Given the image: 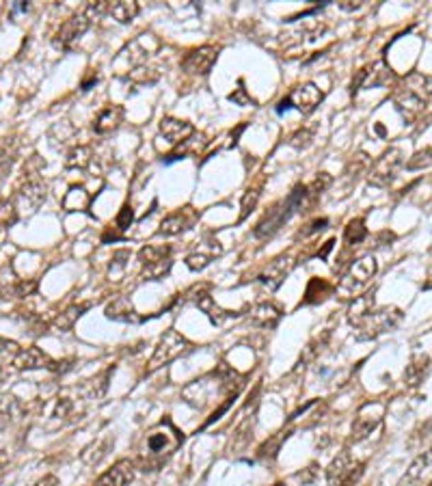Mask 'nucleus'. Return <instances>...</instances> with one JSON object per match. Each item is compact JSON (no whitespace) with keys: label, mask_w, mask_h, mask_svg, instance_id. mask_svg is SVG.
I'll return each mask as SVG.
<instances>
[{"label":"nucleus","mask_w":432,"mask_h":486,"mask_svg":"<svg viewBox=\"0 0 432 486\" xmlns=\"http://www.w3.org/2000/svg\"><path fill=\"white\" fill-rule=\"evenodd\" d=\"M229 102H234V104H238V106H253L255 104V100L246 94V89H244V84L240 82V86L238 89L234 91V94H229Z\"/></svg>","instance_id":"49530a36"},{"label":"nucleus","mask_w":432,"mask_h":486,"mask_svg":"<svg viewBox=\"0 0 432 486\" xmlns=\"http://www.w3.org/2000/svg\"><path fill=\"white\" fill-rule=\"evenodd\" d=\"M113 443H115V441H113L110 436L98 441V443H93L91 448H86V450H84L82 460H84L86 465H98L102 458H106V454H108V450L113 448Z\"/></svg>","instance_id":"e433bc0d"},{"label":"nucleus","mask_w":432,"mask_h":486,"mask_svg":"<svg viewBox=\"0 0 432 486\" xmlns=\"http://www.w3.org/2000/svg\"><path fill=\"white\" fill-rule=\"evenodd\" d=\"M365 473V463L357 460L348 450L339 452L326 467L329 486H357Z\"/></svg>","instance_id":"39448f33"},{"label":"nucleus","mask_w":432,"mask_h":486,"mask_svg":"<svg viewBox=\"0 0 432 486\" xmlns=\"http://www.w3.org/2000/svg\"><path fill=\"white\" fill-rule=\"evenodd\" d=\"M5 467H7V454H5V450H0V477L5 473Z\"/></svg>","instance_id":"5fc2aeb1"},{"label":"nucleus","mask_w":432,"mask_h":486,"mask_svg":"<svg viewBox=\"0 0 432 486\" xmlns=\"http://www.w3.org/2000/svg\"><path fill=\"white\" fill-rule=\"evenodd\" d=\"M292 269H294V259H292L290 255L275 257V259L268 264V266H266V271L257 277V283L262 286L266 292H275V290L281 288V283H283L285 277L292 273Z\"/></svg>","instance_id":"4468645a"},{"label":"nucleus","mask_w":432,"mask_h":486,"mask_svg":"<svg viewBox=\"0 0 432 486\" xmlns=\"http://www.w3.org/2000/svg\"><path fill=\"white\" fill-rule=\"evenodd\" d=\"M333 247H335V238H331V240H326V244H324V249L322 251H318V257L320 259H326V255L333 251Z\"/></svg>","instance_id":"864d4df0"},{"label":"nucleus","mask_w":432,"mask_h":486,"mask_svg":"<svg viewBox=\"0 0 432 486\" xmlns=\"http://www.w3.org/2000/svg\"><path fill=\"white\" fill-rule=\"evenodd\" d=\"M182 443L184 432L171 422V417H162L143 434L139 458L135 463L141 471H156L182 448Z\"/></svg>","instance_id":"f257e3e1"},{"label":"nucleus","mask_w":432,"mask_h":486,"mask_svg":"<svg viewBox=\"0 0 432 486\" xmlns=\"http://www.w3.org/2000/svg\"><path fill=\"white\" fill-rule=\"evenodd\" d=\"M171 253L173 251L169 244H147L139 251V261H141V266H149V264L171 259Z\"/></svg>","instance_id":"c756f323"},{"label":"nucleus","mask_w":432,"mask_h":486,"mask_svg":"<svg viewBox=\"0 0 432 486\" xmlns=\"http://www.w3.org/2000/svg\"><path fill=\"white\" fill-rule=\"evenodd\" d=\"M283 318V309L275 303V300H262L255 303L249 309V320L255 327L262 329H275L279 324V320Z\"/></svg>","instance_id":"f3484780"},{"label":"nucleus","mask_w":432,"mask_h":486,"mask_svg":"<svg viewBox=\"0 0 432 486\" xmlns=\"http://www.w3.org/2000/svg\"><path fill=\"white\" fill-rule=\"evenodd\" d=\"M197 307L201 309V312L208 316V320L214 324V327H225L229 320H236L238 314L236 312H229V309H223L219 303H216L210 294H199L197 298Z\"/></svg>","instance_id":"412c9836"},{"label":"nucleus","mask_w":432,"mask_h":486,"mask_svg":"<svg viewBox=\"0 0 432 486\" xmlns=\"http://www.w3.org/2000/svg\"><path fill=\"white\" fill-rule=\"evenodd\" d=\"M5 230H7V227H5L3 223H0V244H3V240H5Z\"/></svg>","instance_id":"13d9d810"},{"label":"nucleus","mask_w":432,"mask_h":486,"mask_svg":"<svg viewBox=\"0 0 432 486\" xmlns=\"http://www.w3.org/2000/svg\"><path fill=\"white\" fill-rule=\"evenodd\" d=\"M337 7L341 11H359L363 7V3H361V0H357V3H353V0H343V3H339Z\"/></svg>","instance_id":"8fccbe9b"},{"label":"nucleus","mask_w":432,"mask_h":486,"mask_svg":"<svg viewBox=\"0 0 432 486\" xmlns=\"http://www.w3.org/2000/svg\"><path fill=\"white\" fill-rule=\"evenodd\" d=\"M309 205H314V199L309 197L307 184H298V186H294V191H292L283 201H279L277 205H273V208L262 216V220H259V223L255 225V230H253V236H255L257 240H268V238H273L296 212H302V210L309 208Z\"/></svg>","instance_id":"f03ea898"},{"label":"nucleus","mask_w":432,"mask_h":486,"mask_svg":"<svg viewBox=\"0 0 432 486\" xmlns=\"http://www.w3.org/2000/svg\"><path fill=\"white\" fill-rule=\"evenodd\" d=\"M216 59H219V48L214 46H201V48H195L191 50L184 61H182V69L186 74H193V76H205L210 74V69L214 67Z\"/></svg>","instance_id":"2eb2a0df"},{"label":"nucleus","mask_w":432,"mask_h":486,"mask_svg":"<svg viewBox=\"0 0 432 486\" xmlns=\"http://www.w3.org/2000/svg\"><path fill=\"white\" fill-rule=\"evenodd\" d=\"M91 24H93V20L86 16V11L82 9L80 13L72 16L65 24H61V28L55 33L52 43H55L57 48H61V50H69L74 46V41L80 39L86 30H89Z\"/></svg>","instance_id":"f8f14e48"},{"label":"nucleus","mask_w":432,"mask_h":486,"mask_svg":"<svg viewBox=\"0 0 432 486\" xmlns=\"http://www.w3.org/2000/svg\"><path fill=\"white\" fill-rule=\"evenodd\" d=\"M104 314H106L108 320H115V322H141V318H137V312H135V307H132V303H130L127 296L113 298L106 305Z\"/></svg>","instance_id":"b1692460"},{"label":"nucleus","mask_w":432,"mask_h":486,"mask_svg":"<svg viewBox=\"0 0 432 486\" xmlns=\"http://www.w3.org/2000/svg\"><path fill=\"white\" fill-rule=\"evenodd\" d=\"M376 486H378V484H376Z\"/></svg>","instance_id":"052dcab7"},{"label":"nucleus","mask_w":432,"mask_h":486,"mask_svg":"<svg viewBox=\"0 0 432 486\" xmlns=\"http://www.w3.org/2000/svg\"><path fill=\"white\" fill-rule=\"evenodd\" d=\"M402 86H407L409 91L421 96L424 100H428L432 96V78L426 76V74H411V76H407Z\"/></svg>","instance_id":"473e14b6"},{"label":"nucleus","mask_w":432,"mask_h":486,"mask_svg":"<svg viewBox=\"0 0 432 486\" xmlns=\"http://www.w3.org/2000/svg\"><path fill=\"white\" fill-rule=\"evenodd\" d=\"M214 259V253H208V251H203V249H197L195 253H191V255H186V266H188V271H193V273H199V271H203V269H208L210 266V261Z\"/></svg>","instance_id":"58836bf2"},{"label":"nucleus","mask_w":432,"mask_h":486,"mask_svg":"<svg viewBox=\"0 0 432 486\" xmlns=\"http://www.w3.org/2000/svg\"><path fill=\"white\" fill-rule=\"evenodd\" d=\"M20 352H22V348L18 341L0 337V363H13V359L20 355Z\"/></svg>","instance_id":"ea45409f"},{"label":"nucleus","mask_w":432,"mask_h":486,"mask_svg":"<svg viewBox=\"0 0 432 486\" xmlns=\"http://www.w3.org/2000/svg\"><path fill=\"white\" fill-rule=\"evenodd\" d=\"M93 203V197L86 193L82 186H69V191L63 197V210L65 212H84Z\"/></svg>","instance_id":"c85d7f7f"},{"label":"nucleus","mask_w":432,"mask_h":486,"mask_svg":"<svg viewBox=\"0 0 432 486\" xmlns=\"http://www.w3.org/2000/svg\"><path fill=\"white\" fill-rule=\"evenodd\" d=\"M424 290H432V266L428 269V275H426V283H424Z\"/></svg>","instance_id":"4d7b16f0"},{"label":"nucleus","mask_w":432,"mask_h":486,"mask_svg":"<svg viewBox=\"0 0 432 486\" xmlns=\"http://www.w3.org/2000/svg\"><path fill=\"white\" fill-rule=\"evenodd\" d=\"M132 220H135V210H132V205H130V203H123L121 210H119V214H117V218H115V230H117L119 234H125V232L130 230V225H132Z\"/></svg>","instance_id":"79ce46f5"},{"label":"nucleus","mask_w":432,"mask_h":486,"mask_svg":"<svg viewBox=\"0 0 432 486\" xmlns=\"http://www.w3.org/2000/svg\"><path fill=\"white\" fill-rule=\"evenodd\" d=\"M428 368H430V357L424 355V352H415L409 361V366H407V370H404V383L409 387H417L424 380Z\"/></svg>","instance_id":"bb28decb"},{"label":"nucleus","mask_w":432,"mask_h":486,"mask_svg":"<svg viewBox=\"0 0 432 486\" xmlns=\"http://www.w3.org/2000/svg\"><path fill=\"white\" fill-rule=\"evenodd\" d=\"M290 432H292V430H281V432H275L271 439H266L264 443L259 446V450H257V456H259V458H268V460L277 458V454L281 452L283 441L290 436Z\"/></svg>","instance_id":"2f4dec72"},{"label":"nucleus","mask_w":432,"mask_h":486,"mask_svg":"<svg viewBox=\"0 0 432 486\" xmlns=\"http://www.w3.org/2000/svg\"><path fill=\"white\" fill-rule=\"evenodd\" d=\"M188 348H191V341H188L182 333L173 331V329L164 331V333L160 335L156 348H154V355H152V359H149L147 372H156V370L169 366L171 361H176L180 355H184V352H186Z\"/></svg>","instance_id":"423d86ee"},{"label":"nucleus","mask_w":432,"mask_h":486,"mask_svg":"<svg viewBox=\"0 0 432 486\" xmlns=\"http://www.w3.org/2000/svg\"><path fill=\"white\" fill-rule=\"evenodd\" d=\"M74 411H76V402H74V397H69L67 393H63V395H59V397H57L55 409H52L55 417H59V419H67V417H72V415H74Z\"/></svg>","instance_id":"a19ab883"},{"label":"nucleus","mask_w":432,"mask_h":486,"mask_svg":"<svg viewBox=\"0 0 432 486\" xmlns=\"http://www.w3.org/2000/svg\"><path fill=\"white\" fill-rule=\"evenodd\" d=\"M91 309V303H78V305H69L67 309L63 314H59L57 318H55V322H52V327L57 329V331H72L74 329V324L89 312Z\"/></svg>","instance_id":"cd10ccee"},{"label":"nucleus","mask_w":432,"mask_h":486,"mask_svg":"<svg viewBox=\"0 0 432 486\" xmlns=\"http://www.w3.org/2000/svg\"><path fill=\"white\" fill-rule=\"evenodd\" d=\"M108 13L117 22L127 24V22H132L139 16V3H135V0H119V3L108 5Z\"/></svg>","instance_id":"7c9ffc66"},{"label":"nucleus","mask_w":432,"mask_h":486,"mask_svg":"<svg viewBox=\"0 0 432 486\" xmlns=\"http://www.w3.org/2000/svg\"><path fill=\"white\" fill-rule=\"evenodd\" d=\"M46 195H48V186L41 180H22V186L18 188V193L13 195L11 201H13L18 214L35 212L41 208L43 201H46Z\"/></svg>","instance_id":"9d476101"},{"label":"nucleus","mask_w":432,"mask_h":486,"mask_svg":"<svg viewBox=\"0 0 432 486\" xmlns=\"http://www.w3.org/2000/svg\"><path fill=\"white\" fill-rule=\"evenodd\" d=\"M365 238H368L365 218L359 216V218L348 220V225H346V230H343V242H346V244H351V247H355V244H361Z\"/></svg>","instance_id":"72a5a7b5"},{"label":"nucleus","mask_w":432,"mask_h":486,"mask_svg":"<svg viewBox=\"0 0 432 486\" xmlns=\"http://www.w3.org/2000/svg\"><path fill=\"white\" fill-rule=\"evenodd\" d=\"M20 281H22V279L16 275V271H13L11 264H5V266L0 269V296H3V298L16 296L18 283H20Z\"/></svg>","instance_id":"c9c22d12"},{"label":"nucleus","mask_w":432,"mask_h":486,"mask_svg":"<svg viewBox=\"0 0 432 486\" xmlns=\"http://www.w3.org/2000/svg\"><path fill=\"white\" fill-rule=\"evenodd\" d=\"M376 309V303H374V292H363L359 296L353 298L351 307H348V322L355 327L359 324L368 314H372Z\"/></svg>","instance_id":"a878e982"},{"label":"nucleus","mask_w":432,"mask_h":486,"mask_svg":"<svg viewBox=\"0 0 432 486\" xmlns=\"http://www.w3.org/2000/svg\"><path fill=\"white\" fill-rule=\"evenodd\" d=\"M432 164V147H426V149H419L413 154V158L407 162V169L409 171H417V169H424V166H430Z\"/></svg>","instance_id":"c03bdc74"},{"label":"nucleus","mask_w":432,"mask_h":486,"mask_svg":"<svg viewBox=\"0 0 432 486\" xmlns=\"http://www.w3.org/2000/svg\"><path fill=\"white\" fill-rule=\"evenodd\" d=\"M135 475H137V463L130 458H121L98 477L96 486H127L132 484Z\"/></svg>","instance_id":"dca6fc26"},{"label":"nucleus","mask_w":432,"mask_h":486,"mask_svg":"<svg viewBox=\"0 0 432 486\" xmlns=\"http://www.w3.org/2000/svg\"><path fill=\"white\" fill-rule=\"evenodd\" d=\"M275 486H285V484H283V482H277V484H275Z\"/></svg>","instance_id":"bf43d9fd"},{"label":"nucleus","mask_w":432,"mask_h":486,"mask_svg":"<svg viewBox=\"0 0 432 486\" xmlns=\"http://www.w3.org/2000/svg\"><path fill=\"white\" fill-rule=\"evenodd\" d=\"M35 486H59V480H57V475H43Z\"/></svg>","instance_id":"603ef678"},{"label":"nucleus","mask_w":432,"mask_h":486,"mask_svg":"<svg viewBox=\"0 0 432 486\" xmlns=\"http://www.w3.org/2000/svg\"><path fill=\"white\" fill-rule=\"evenodd\" d=\"M402 166V149L398 147H389L370 169L368 173V182L374 188H387L396 180L398 169Z\"/></svg>","instance_id":"1a4fd4ad"},{"label":"nucleus","mask_w":432,"mask_h":486,"mask_svg":"<svg viewBox=\"0 0 432 486\" xmlns=\"http://www.w3.org/2000/svg\"><path fill=\"white\" fill-rule=\"evenodd\" d=\"M294 477H296L298 482H302V484H312V482L318 477V463H312L307 469H302V471L296 473Z\"/></svg>","instance_id":"de8ad7c7"},{"label":"nucleus","mask_w":432,"mask_h":486,"mask_svg":"<svg viewBox=\"0 0 432 486\" xmlns=\"http://www.w3.org/2000/svg\"><path fill=\"white\" fill-rule=\"evenodd\" d=\"M244 130H246V123H240L236 130H232V143H229L232 147H236V145H238V139H240V135H242Z\"/></svg>","instance_id":"3c124183"},{"label":"nucleus","mask_w":432,"mask_h":486,"mask_svg":"<svg viewBox=\"0 0 432 486\" xmlns=\"http://www.w3.org/2000/svg\"><path fill=\"white\" fill-rule=\"evenodd\" d=\"M123 115H125V111L121 106H117V104L102 108L93 119V132H96V135H100V137L108 135V132H113V130H117L121 125Z\"/></svg>","instance_id":"5701e85b"},{"label":"nucleus","mask_w":432,"mask_h":486,"mask_svg":"<svg viewBox=\"0 0 432 486\" xmlns=\"http://www.w3.org/2000/svg\"><path fill=\"white\" fill-rule=\"evenodd\" d=\"M16 370H50V372H61L63 368V363L61 361H55L52 357H48L46 352H43L41 348H37V346H30V348H26V350H22L20 355L13 359V363H11Z\"/></svg>","instance_id":"ddd939ff"},{"label":"nucleus","mask_w":432,"mask_h":486,"mask_svg":"<svg viewBox=\"0 0 432 486\" xmlns=\"http://www.w3.org/2000/svg\"><path fill=\"white\" fill-rule=\"evenodd\" d=\"M316 130H318V125H309V128L296 130L294 135L290 137V145L296 147V149H307L314 143V139H316Z\"/></svg>","instance_id":"4c0bfd02"},{"label":"nucleus","mask_w":432,"mask_h":486,"mask_svg":"<svg viewBox=\"0 0 432 486\" xmlns=\"http://www.w3.org/2000/svg\"><path fill=\"white\" fill-rule=\"evenodd\" d=\"M195 223V212H191V208H180L176 212L166 214L160 220V236H178L182 232H186L191 225Z\"/></svg>","instance_id":"6ab92c4d"},{"label":"nucleus","mask_w":432,"mask_h":486,"mask_svg":"<svg viewBox=\"0 0 432 486\" xmlns=\"http://www.w3.org/2000/svg\"><path fill=\"white\" fill-rule=\"evenodd\" d=\"M91 160H93V149L89 145H76L69 149L65 164L67 169H86L91 164Z\"/></svg>","instance_id":"f704fd0d"},{"label":"nucleus","mask_w":432,"mask_h":486,"mask_svg":"<svg viewBox=\"0 0 432 486\" xmlns=\"http://www.w3.org/2000/svg\"><path fill=\"white\" fill-rule=\"evenodd\" d=\"M385 411H387V407L380 400H370L357 411L353 428H351V439L355 443H361V441L372 436V432L382 424Z\"/></svg>","instance_id":"6e6552de"},{"label":"nucleus","mask_w":432,"mask_h":486,"mask_svg":"<svg viewBox=\"0 0 432 486\" xmlns=\"http://www.w3.org/2000/svg\"><path fill=\"white\" fill-rule=\"evenodd\" d=\"M430 471H432V448L426 450V452H421V454L409 465V469H407L404 475L400 477L398 486H415V484H419Z\"/></svg>","instance_id":"4be33fe9"},{"label":"nucleus","mask_w":432,"mask_h":486,"mask_svg":"<svg viewBox=\"0 0 432 486\" xmlns=\"http://www.w3.org/2000/svg\"><path fill=\"white\" fill-rule=\"evenodd\" d=\"M130 259V251H117L110 259V275H117V273H123L125 266H127V261Z\"/></svg>","instance_id":"a18cd8bd"},{"label":"nucleus","mask_w":432,"mask_h":486,"mask_svg":"<svg viewBox=\"0 0 432 486\" xmlns=\"http://www.w3.org/2000/svg\"><path fill=\"white\" fill-rule=\"evenodd\" d=\"M392 78V69L387 67L385 61H374L365 67H361L351 82V94H357L361 89H376V86H382Z\"/></svg>","instance_id":"9b49d317"},{"label":"nucleus","mask_w":432,"mask_h":486,"mask_svg":"<svg viewBox=\"0 0 432 486\" xmlns=\"http://www.w3.org/2000/svg\"><path fill=\"white\" fill-rule=\"evenodd\" d=\"M426 102H428V100H424L421 96L409 91L407 86H400V89L394 94V106H396V111L402 115V119L409 121V123L415 121V119L419 117V113L426 108Z\"/></svg>","instance_id":"a211bd4d"},{"label":"nucleus","mask_w":432,"mask_h":486,"mask_svg":"<svg viewBox=\"0 0 432 486\" xmlns=\"http://www.w3.org/2000/svg\"><path fill=\"white\" fill-rule=\"evenodd\" d=\"M333 292H337V283L329 281V279H320L314 277L309 279L307 288H305V298H302V305H318L324 303Z\"/></svg>","instance_id":"393cba45"},{"label":"nucleus","mask_w":432,"mask_h":486,"mask_svg":"<svg viewBox=\"0 0 432 486\" xmlns=\"http://www.w3.org/2000/svg\"><path fill=\"white\" fill-rule=\"evenodd\" d=\"M93 82H98V76H96V74H91V78H86V80L82 82V91H89V86H91Z\"/></svg>","instance_id":"6e6d98bb"},{"label":"nucleus","mask_w":432,"mask_h":486,"mask_svg":"<svg viewBox=\"0 0 432 486\" xmlns=\"http://www.w3.org/2000/svg\"><path fill=\"white\" fill-rule=\"evenodd\" d=\"M160 135L171 143V145H180L186 139L195 135V128L188 121L176 119V117H162L160 121Z\"/></svg>","instance_id":"aec40b11"},{"label":"nucleus","mask_w":432,"mask_h":486,"mask_svg":"<svg viewBox=\"0 0 432 486\" xmlns=\"http://www.w3.org/2000/svg\"><path fill=\"white\" fill-rule=\"evenodd\" d=\"M402 312L398 307L394 305H387V307H378L374 309L372 314H368L359 324H355L353 329V335L357 341H370V339H376L389 331H396L402 322Z\"/></svg>","instance_id":"7ed1b4c3"},{"label":"nucleus","mask_w":432,"mask_h":486,"mask_svg":"<svg viewBox=\"0 0 432 486\" xmlns=\"http://www.w3.org/2000/svg\"><path fill=\"white\" fill-rule=\"evenodd\" d=\"M326 225H329V218H316V220H312V223L307 225V230H302L300 232V236H314V234H318V232H324L326 230Z\"/></svg>","instance_id":"09e8293b"},{"label":"nucleus","mask_w":432,"mask_h":486,"mask_svg":"<svg viewBox=\"0 0 432 486\" xmlns=\"http://www.w3.org/2000/svg\"><path fill=\"white\" fill-rule=\"evenodd\" d=\"M257 201H259V191L257 188H249L244 195H242V203H240V223L242 220L255 210V205H257Z\"/></svg>","instance_id":"37998d69"},{"label":"nucleus","mask_w":432,"mask_h":486,"mask_svg":"<svg viewBox=\"0 0 432 486\" xmlns=\"http://www.w3.org/2000/svg\"><path fill=\"white\" fill-rule=\"evenodd\" d=\"M322 98H324V94L318 89V84H314V82H302V84L296 86V89H292V94H290L288 98H283V100L279 102L277 113L281 115V113H285V111H290V108H296V111L302 113V115H312V113L320 106Z\"/></svg>","instance_id":"0eeeda50"},{"label":"nucleus","mask_w":432,"mask_h":486,"mask_svg":"<svg viewBox=\"0 0 432 486\" xmlns=\"http://www.w3.org/2000/svg\"><path fill=\"white\" fill-rule=\"evenodd\" d=\"M376 271H378V264L372 255H365L357 261H353L348 271H346L337 283V292L343 296V298H355L359 296L368 283L376 277Z\"/></svg>","instance_id":"20e7f679"}]
</instances>
